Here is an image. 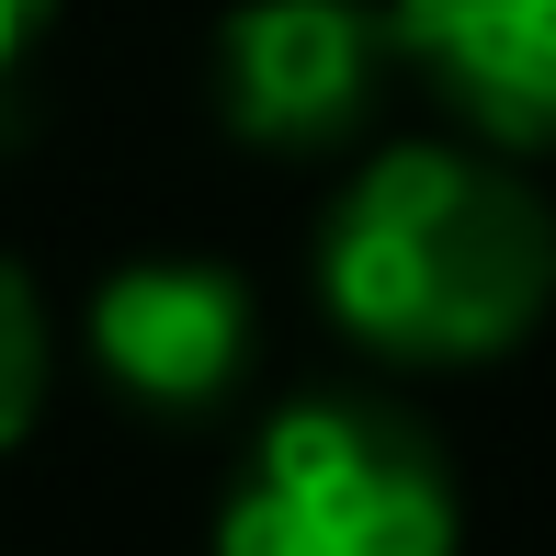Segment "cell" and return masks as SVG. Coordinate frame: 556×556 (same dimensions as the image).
I'll use <instances>...</instances> for the list:
<instances>
[{
  "label": "cell",
  "instance_id": "1",
  "mask_svg": "<svg viewBox=\"0 0 556 556\" xmlns=\"http://www.w3.org/2000/svg\"><path fill=\"white\" fill-rule=\"evenodd\" d=\"M318 307L397 375H466L556 318V205L522 148L387 137L318 216Z\"/></svg>",
  "mask_w": 556,
  "mask_h": 556
},
{
  "label": "cell",
  "instance_id": "2",
  "mask_svg": "<svg viewBox=\"0 0 556 556\" xmlns=\"http://www.w3.org/2000/svg\"><path fill=\"white\" fill-rule=\"evenodd\" d=\"M466 500H454L443 443L387 397H285L250 432L239 489L216 500V556H454Z\"/></svg>",
  "mask_w": 556,
  "mask_h": 556
},
{
  "label": "cell",
  "instance_id": "3",
  "mask_svg": "<svg viewBox=\"0 0 556 556\" xmlns=\"http://www.w3.org/2000/svg\"><path fill=\"white\" fill-rule=\"evenodd\" d=\"M387 68H397L387 0H239L216 23V114L227 137L273 148V160L364 137Z\"/></svg>",
  "mask_w": 556,
  "mask_h": 556
},
{
  "label": "cell",
  "instance_id": "4",
  "mask_svg": "<svg viewBox=\"0 0 556 556\" xmlns=\"http://www.w3.org/2000/svg\"><path fill=\"white\" fill-rule=\"evenodd\" d=\"M80 341H91V364H103V387L125 409L193 420V409H216L250 375L262 307H250V285L227 262H205V250H148V262H114L103 285H91Z\"/></svg>",
  "mask_w": 556,
  "mask_h": 556
},
{
  "label": "cell",
  "instance_id": "5",
  "mask_svg": "<svg viewBox=\"0 0 556 556\" xmlns=\"http://www.w3.org/2000/svg\"><path fill=\"white\" fill-rule=\"evenodd\" d=\"M397 68L443 91V114L489 148H556V0H387Z\"/></svg>",
  "mask_w": 556,
  "mask_h": 556
},
{
  "label": "cell",
  "instance_id": "6",
  "mask_svg": "<svg viewBox=\"0 0 556 556\" xmlns=\"http://www.w3.org/2000/svg\"><path fill=\"white\" fill-rule=\"evenodd\" d=\"M46 364H58V341H46V295H35V273L0 250V454L35 432V409H46Z\"/></svg>",
  "mask_w": 556,
  "mask_h": 556
},
{
  "label": "cell",
  "instance_id": "7",
  "mask_svg": "<svg viewBox=\"0 0 556 556\" xmlns=\"http://www.w3.org/2000/svg\"><path fill=\"white\" fill-rule=\"evenodd\" d=\"M46 12H58V0H0V68H12V58H23V46H35V35H46Z\"/></svg>",
  "mask_w": 556,
  "mask_h": 556
}]
</instances>
